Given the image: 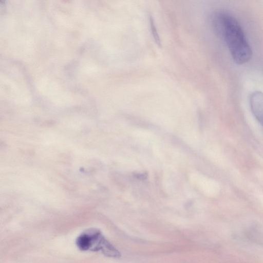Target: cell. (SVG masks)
Returning a JSON list of instances; mask_svg holds the SVG:
<instances>
[{"label":"cell","mask_w":263,"mask_h":263,"mask_svg":"<svg viewBox=\"0 0 263 263\" xmlns=\"http://www.w3.org/2000/svg\"><path fill=\"white\" fill-rule=\"evenodd\" d=\"M216 32L226 42L231 56L237 64L247 63L252 51L245 33L237 19L223 11L215 13L212 19Z\"/></svg>","instance_id":"cell-1"},{"label":"cell","mask_w":263,"mask_h":263,"mask_svg":"<svg viewBox=\"0 0 263 263\" xmlns=\"http://www.w3.org/2000/svg\"><path fill=\"white\" fill-rule=\"evenodd\" d=\"M79 250L83 251L99 252L106 256L119 258L121 254L96 228H89L81 233L76 240Z\"/></svg>","instance_id":"cell-2"},{"label":"cell","mask_w":263,"mask_h":263,"mask_svg":"<svg viewBox=\"0 0 263 263\" xmlns=\"http://www.w3.org/2000/svg\"><path fill=\"white\" fill-rule=\"evenodd\" d=\"M250 105L252 114L263 126V92L260 91L253 92L250 97Z\"/></svg>","instance_id":"cell-3"},{"label":"cell","mask_w":263,"mask_h":263,"mask_svg":"<svg viewBox=\"0 0 263 263\" xmlns=\"http://www.w3.org/2000/svg\"><path fill=\"white\" fill-rule=\"evenodd\" d=\"M149 23L151 30L152 32V34L153 35V37H154V40L156 41V42H157L158 43H159L160 40H159V36L158 35V33L157 32L156 26L155 25V22L154 21V20L151 16H149Z\"/></svg>","instance_id":"cell-4"},{"label":"cell","mask_w":263,"mask_h":263,"mask_svg":"<svg viewBox=\"0 0 263 263\" xmlns=\"http://www.w3.org/2000/svg\"><path fill=\"white\" fill-rule=\"evenodd\" d=\"M136 177L138 178L143 179H145L146 177V174L145 173H144L142 174H137Z\"/></svg>","instance_id":"cell-5"}]
</instances>
